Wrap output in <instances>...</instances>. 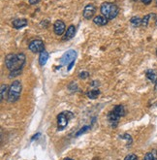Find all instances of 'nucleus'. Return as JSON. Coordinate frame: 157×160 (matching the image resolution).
Listing matches in <instances>:
<instances>
[{
  "label": "nucleus",
  "mask_w": 157,
  "mask_h": 160,
  "mask_svg": "<svg viewBox=\"0 0 157 160\" xmlns=\"http://www.w3.org/2000/svg\"><path fill=\"white\" fill-rule=\"evenodd\" d=\"M26 57L24 53H10L5 57L6 67L13 72V71L21 70L25 64Z\"/></svg>",
  "instance_id": "nucleus-1"
},
{
  "label": "nucleus",
  "mask_w": 157,
  "mask_h": 160,
  "mask_svg": "<svg viewBox=\"0 0 157 160\" xmlns=\"http://www.w3.org/2000/svg\"><path fill=\"white\" fill-rule=\"evenodd\" d=\"M100 12L102 16H104L106 19L108 20H113L117 17L119 13V9L118 7L111 2H104L102 3L100 7Z\"/></svg>",
  "instance_id": "nucleus-2"
},
{
  "label": "nucleus",
  "mask_w": 157,
  "mask_h": 160,
  "mask_svg": "<svg viewBox=\"0 0 157 160\" xmlns=\"http://www.w3.org/2000/svg\"><path fill=\"white\" fill-rule=\"evenodd\" d=\"M21 88L22 86L20 81H14L12 85H10V88H9V93L7 97L8 102L14 103L19 100L21 93Z\"/></svg>",
  "instance_id": "nucleus-3"
},
{
  "label": "nucleus",
  "mask_w": 157,
  "mask_h": 160,
  "mask_svg": "<svg viewBox=\"0 0 157 160\" xmlns=\"http://www.w3.org/2000/svg\"><path fill=\"white\" fill-rule=\"evenodd\" d=\"M74 114L71 112H63L57 115V129L59 131L63 130L67 125L69 119L73 118Z\"/></svg>",
  "instance_id": "nucleus-4"
},
{
  "label": "nucleus",
  "mask_w": 157,
  "mask_h": 160,
  "mask_svg": "<svg viewBox=\"0 0 157 160\" xmlns=\"http://www.w3.org/2000/svg\"><path fill=\"white\" fill-rule=\"evenodd\" d=\"M77 57V52L74 50H69L67 51L64 55L60 58V63L62 65H68L71 62L75 61Z\"/></svg>",
  "instance_id": "nucleus-5"
},
{
  "label": "nucleus",
  "mask_w": 157,
  "mask_h": 160,
  "mask_svg": "<svg viewBox=\"0 0 157 160\" xmlns=\"http://www.w3.org/2000/svg\"><path fill=\"white\" fill-rule=\"evenodd\" d=\"M28 49L34 53H38L45 51V45H44V42L41 39H35L29 43Z\"/></svg>",
  "instance_id": "nucleus-6"
},
{
  "label": "nucleus",
  "mask_w": 157,
  "mask_h": 160,
  "mask_svg": "<svg viewBox=\"0 0 157 160\" xmlns=\"http://www.w3.org/2000/svg\"><path fill=\"white\" fill-rule=\"evenodd\" d=\"M95 13H96V7L93 4H88L83 9V17L86 20H90L94 17Z\"/></svg>",
  "instance_id": "nucleus-7"
},
{
  "label": "nucleus",
  "mask_w": 157,
  "mask_h": 160,
  "mask_svg": "<svg viewBox=\"0 0 157 160\" xmlns=\"http://www.w3.org/2000/svg\"><path fill=\"white\" fill-rule=\"evenodd\" d=\"M65 28H66L65 23L60 20L56 21L54 24V31L56 35H58V36H61V35L64 34Z\"/></svg>",
  "instance_id": "nucleus-8"
},
{
  "label": "nucleus",
  "mask_w": 157,
  "mask_h": 160,
  "mask_svg": "<svg viewBox=\"0 0 157 160\" xmlns=\"http://www.w3.org/2000/svg\"><path fill=\"white\" fill-rule=\"evenodd\" d=\"M27 24H28V22L26 19H15L12 22L13 27L16 29H21Z\"/></svg>",
  "instance_id": "nucleus-9"
},
{
  "label": "nucleus",
  "mask_w": 157,
  "mask_h": 160,
  "mask_svg": "<svg viewBox=\"0 0 157 160\" xmlns=\"http://www.w3.org/2000/svg\"><path fill=\"white\" fill-rule=\"evenodd\" d=\"M75 33H76V27L74 25H70L68 27V29H67V31L65 32L62 40L63 41H68L70 39H72L75 36Z\"/></svg>",
  "instance_id": "nucleus-10"
},
{
  "label": "nucleus",
  "mask_w": 157,
  "mask_h": 160,
  "mask_svg": "<svg viewBox=\"0 0 157 160\" xmlns=\"http://www.w3.org/2000/svg\"><path fill=\"white\" fill-rule=\"evenodd\" d=\"M119 119H120L119 115H118L117 113L113 112V111H111V112L109 113V114H108V119H109V121L112 123V125L113 127H116V126H117V124Z\"/></svg>",
  "instance_id": "nucleus-11"
},
{
  "label": "nucleus",
  "mask_w": 157,
  "mask_h": 160,
  "mask_svg": "<svg viewBox=\"0 0 157 160\" xmlns=\"http://www.w3.org/2000/svg\"><path fill=\"white\" fill-rule=\"evenodd\" d=\"M108 19H106L104 16H96L94 19H93V22L96 25H99V26H103V25H106L108 23Z\"/></svg>",
  "instance_id": "nucleus-12"
},
{
  "label": "nucleus",
  "mask_w": 157,
  "mask_h": 160,
  "mask_svg": "<svg viewBox=\"0 0 157 160\" xmlns=\"http://www.w3.org/2000/svg\"><path fill=\"white\" fill-rule=\"evenodd\" d=\"M49 52L47 51H43L42 52H40V56H39V64L41 66H44L46 63H47V61L49 59Z\"/></svg>",
  "instance_id": "nucleus-13"
},
{
  "label": "nucleus",
  "mask_w": 157,
  "mask_h": 160,
  "mask_svg": "<svg viewBox=\"0 0 157 160\" xmlns=\"http://www.w3.org/2000/svg\"><path fill=\"white\" fill-rule=\"evenodd\" d=\"M145 76L152 83H156L157 82V72H156V71H154V70H147L146 72H145Z\"/></svg>",
  "instance_id": "nucleus-14"
},
{
  "label": "nucleus",
  "mask_w": 157,
  "mask_h": 160,
  "mask_svg": "<svg viewBox=\"0 0 157 160\" xmlns=\"http://www.w3.org/2000/svg\"><path fill=\"white\" fill-rule=\"evenodd\" d=\"M8 93H9V87L7 85H2L1 88H0V99L1 101L4 100V98L8 97Z\"/></svg>",
  "instance_id": "nucleus-15"
},
{
  "label": "nucleus",
  "mask_w": 157,
  "mask_h": 160,
  "mask_svg": "<svg viewBox=\"0 0 157 160\" xmlns=\"http://www.w3.org/2000/svg\"><path fill=\"white\" fill-rule=\"evenodd\" d=\"M130 22L134 27H138V26L142 25V19L139 17H131Z\"/></svg>",
  "instance_id": "nucleus-16"
},
{
  "label": "nucleus",
  "mask_w": 157,
  "mask_h": 160,
  "mask_svg": "<svg viewBox=\"0 0 157 160\" xmlns=\"http://www.w3.org/2000/svg\"><path fill=\"white\" fill-rule=\"evenodd\" d=\"M99 94H100V90H96V88L91 90L90 91L87 92V96H88V98H90V99H96L99 96Z\"/></svg>",
  "instance_id": "nucleus-17"
},
{
  "label": "nucleus",
  "mask_w": 157,
  "mask_h": 160,
  "mask_svg": "<svg viewBox=\"0 0 157 160\" xmlns=\"http://www.w3.org/2000/svg\"><path fill=\"white\" fill-rule=\"evenodd\" d=\"M153 15H147V16H145L143 19H142V25L143 26H147V24H148V21H150V17H152Z\"/></svg>",
  "instance_id": "nucleus-18"
},
{
  "label": "nucleus",
  "mask_w": 157,
  "mask_h": 160,
  "mask_svg": "<svg viewBox=\"0 0 157 160\" xmlns=\"http://www.w3.org/2000/svg\"><path fill=\"white\" fill-rule=\"evenodd\" d=\"M144 160H156V159L154 158V156H153L152 153H147L145 155Z\"/></svg>",
  "instance_id": "nucleus-19"
},
{
  "label": "nucleus",
  "mask_w": 157,
  "mask_h": 160,
  "mask_svg": "<svg viewBox=\"0 0 157 160\" xmlns=\"http://www.w3.org/2000/svg\"><path fill=\"white\" fill-rule=\"evenodd\" d=\"M124 160H138V157L136 154H133V153H131V154H128Z\"/></svg>",
  "instance_id": "nucleus-20"
},
{
  "label": "nucleus",
  "mask_w": 157,
  "mask_h": 160,
  "mask_svg": "<svg viewBox=\"0 0 157 160\" xmlns=\"http://www.w3.org/2000/svg\"><path fill=\"white\" fill-rule=\"evenodd\" d=\"M89 128H90V127H89V126H87V125H86V126H83V128H82L80 131H78V132L77 133L76 136H80L81 134H83V133H84L85 131H87V130H88Z\"/></svg>",
  "instance_id": "nucleus-21"
},
{
  "label": "nucleus",
  "mask_w": 157,
  "mask_h": 160,
  "mask_svg": "<svg viewBox=\"0 0 157 160\" xmlns=\"http://www.w3.org/2000/svg\"><path fill=\"white\" fill-rule=\"evenodd\" d=\"M21 70H19V71H13V72H11V74L9 75V77L10 78H14V77H16V76H19V75H21Z\"/></svg>",
  "instance_id": "nucleus-22"
},
{
  "label": "nucleus",
  "mask_w": 157,
  "mask_h": 160,
  "mask_svg": "<svg viewBox=\"0 0 157 160\" xmlns=\"http://www.w3.org/2000/svg\"><path fill=\"white\" fill-rule=\"evenodd\" d=\"M88 76H89V74L87 73V72H85V71H83V72H81L80 75H78V77H80L81 79H86Z\"/></svg>",
  "instance_id": "nucleus-23"
},
{
  "label": "nucleus",
  "mask_w": 157,
  "mask_h": 160,
  "mask_svg": "<svg viewBox=\"0 0 157 160\" xmlns=\"http://www.w3.org/2000/svg\"><path fill=\"white\" fill-rule=\"evenodd\" d=\"M41 0H28V2L30 5H34V4H38Z\"/></svg>",
  "instance_id": "nucleus-24"
},
{
  "label": "nucleus",
  "mask_w": 157,
  "mask_h": 160,
  "mask_svg": "<svg viewBox=\"0 0 157 160\" xmlns=\"http://www.w3.org/2000/svg\"><path fill=\"white\" fill-rule=\"evenodd\" d=\"M152 0H142V2L145 5H148V4H150L151 3Z\"/></svg>",
  "instance_id": "nucleus-25"
},
{
  "label": "nucleus",
  "mask_w": 157,
  "mask_h": 160,
  "mask_svg": "<svg viewBox=\"0 0 157 160\" xmlns=\"http://www.w3.org/2000/svg\"><path fill=\"white\" fill-rule=\"evenodd\" d=\"M74 63H75V61H73V62H71V63H70L69 64V66H68V71H70V70H71L72 69V67H73V65H74Z\"/></svg>",
  "instance_id": "nucleus-26"
},
{
  "label": "nucleus",
  "mask_w": 157,
  "mask_h": 160,
  "mask_svg": "<svg viewBox=\"0 0 157 160\" xmlns=\"http://www.w3.org/2000/svg\"><path fill=\"white\" fill-rule=\"evenodd\" d=\"M152 154H153L154 158L157 160V153H156V150H153V152H152Z\"/></svg>",
  "instance_id": "nucleus-27"
},
{
  "label": "nucleus",
  "mask_w": 157,
  "mask_h": 160,
  "mask_svg": "<svg viewBox=\"0 0 157 160\" xmlns=\"http://www.w3.org/2000/svg\"><path fill=\"white\" fill-rule=\"evenodd\" d=\"M63 160H74V159H72V158H69V157H66V158H64Z\"/></svg>",
  "instance_id": "nucleus-28"
},
{
  "label": "nucleus",
  "mask_w": 157,
  "mask_h": 160,
  "mask_svg": "<svg viewBox=\"0 0 157 160\" xmlns=\"http://www.w3.org/2000/svg\"><path fill=\"white\" fill-rule=\"evenodd\" d=\"M155 5H156V7H157V0H156V3H155Z\"/></svg>",
  "instance_id": "nucleus-29"
},
{
  "label": "nucleus",
  "mask_w": 157,
  "mask_h": 160,
  "mask_svg": "<svg viewBox=\"0 0 157 160\" xmlns=\"http://www.w3.org/2000/svg\"><path fill=\"white\" fill-rule=\"evenodd\" d=\"M155 23H156V26H157V20H156V22Z\"/></svg>",
  "instance_id": "nucleus-30"
},
{
  "label": "nucleus",
  "mask_w": 157,
  "mask_h": 160,
  "mask_svg": "<svg viewBox=\"0 0 157 160\" xmlns=\"http://www.w3.org/2000/svg\"><path fill=\"white\" fill-rule=\"evenodd\" d=\"M134 1H138V0H134Z\"/></svg>",
  "instance_id": "nucleus-31"
},
{
  "label": "nucleus",
  "mask_w": 157,
  "mask_h": 160,
  "mask_svg": "<svg viewBox=\"0 0 157 160\" xmlns=\"http://www.w3.org/2000/svg\"><path fill=\"white\" fill-rule=\"evenodd\" d=\"M156 55H157V50H156Z\"/></svg>",
  "instance_id": "nucleus-32"
}]
</instances>
